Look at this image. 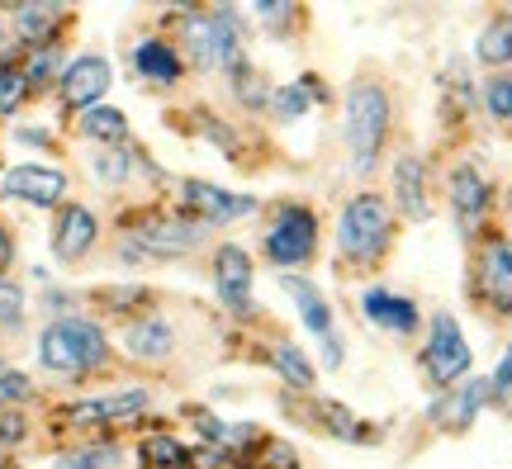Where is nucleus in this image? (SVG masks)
I'll list each match as a JSON object with an SVG mask.
<instances>
[{
    "label": "nucleus",
    "mask_w": 512,
    "mask_h": 469,
    "mask_svg": "<svg viewBox=\"0 0 512 469\" xmlns=\"http://www.w3.org/2000/svg\"><path fill=\"white\" fill-rule=\"evenodd\" d=\"M176 48L185 67L200 76L238 72L247 57V15L238 5H204V10H181L176 15Z\"/></svg>",
    "instance_id": "nucleus-4"
},
{
    "label": "nucleus",
    "mask_w": 512,
    "mask_h": 469,
    "mask_svg": "<svg viewBox=\"0 0 512 469\" xmlns=\"http://www.w3.org/2000/svg\"><path fill=\"white\" fill-rule=\"evenodd\" d=\"M494 403V394H489V375H470L465 384H456V389H446V394L432 398V408H427V422L437 427V432L446 436H460L470 432L479 422V413Z\"/></svg>",
    "instance_id": "nucleus-14"
},
{
    "label": "nucleus",
    "mask_w": 512,
    "mask_h": 469,
    "mask_svg": "<svg viewBox=\"0 0 512 469\" xmlns=\"http://www.w3.org/2000/svg\"><path fill=\"white\" fill-rule=\"evenodd\" d=\"M309 109H313V100L304 95V86H299V81H290V86H275V91H271V109H266V114L285 128V124L309 119Z\"/></svg>",
    "instance_id": "nucleus-34"
},
{
    "label": "nucleus",
    "mask_w": 512,
    "mask_h": 469,
    "mask_svg": "<svg viewBox=\"0 0 512 469\" xmlns=\"http://www.w3.org/2000/svg\"><path fill=\"white\" fill-rule=\"evenodd\" d=\"M67 48L62 43H48V48H29V53H19V72H24V81H29V91H48V86H57L62 81V72H67Z\"/></svg>",
    "instance_id": "nucleus-27"
},
{
    "label": "nucleus",
    "mask_w": 512,
    "mask_h": 469,
    "mask_svg": "<svg viewBox=\"0 0 512 469\" xmlns=\"http://www.w3.org/2000/svg\"><path fill=\"white\" fill-rule=\"evenodd\" d=\"M299 86H304V95L313 100V109H328L332 100H337V91H332V86L318 72H304V76H299Z\"/></svg>",
    "instance_id": "nucleus-41"
},
{
    "label": "nucleus",
    "mask_w": 512,
    "mask_h": 469,
    "mask_svg": "<svg viewBox=\"0 0 512 469\" xmlns=\"http://www.w3.org/2000/svg\"><path fill=\"white\" fill-rule=\"evenodd\" d=\"M290 394H318V365L304 356V346H294L290 337H266L261 351H252Z\"/></svg>",
    "instance_id": "nucleus-20"
},
{
    "label": "nucleus",
    "mask_w": 512,
    "mask_h": 469,
    "mask_svg": "<svg viewBox=\"0 0 512 469\" xmlns=\"http://www.w3.org/2000/svg\"><path fill=\"white\" fill-rule=\"evenodd\" d=\"M100 408H105V422H138L152 408V394L147 389H119V394L100 398Z\"/></svg>",
    "instance_id": "nucleus-36"
},
{
    "label": "nucleus",
    "mask_w": 512,
    "mask_h": 469,
    "mask_svg": "<svg viewBox=\"0 0 512 469\" xmlns=\"http://www.w3.org/2000/svg\"><path fill=\"white\" fill-rule=\"evenodd\" d=\"M356 313H361L370 327H380V332H389V337H399V342L418 337L422 327H427L418 299L403 294V289H389V285H361V294H356Z\"/></svg>",
    "instance_id": "nucleus-12"
},
{
    "label": "nucleus",
    "mask_w": 512,
    "mask_h": 469,
    "mask_svg": "<svg viewBox=\"0 0 512 469\" xmlns=\"http://www.w3.org/2000/svg\"><path fill=\"white\" fill-rule=\"evenodd\" d=\"M280 289L290 294V304H294V313H299V323L309 327V337L328 342L332 332H337V313H332L328 294L313 285L309 275H280Z\"/></svg>",
    "instance_id": "nucleus-22"
},
{
    "label": "nucleus",
    "mask_w": 512,
    "mask_h": 469,
    "mask_svg": "<svg viewBox=\"0 0 512 469\" xmlns=\"http://www.w3.org/2000/svg\"><path fill=\"white\" fill-rule=\"evenodd\" d=\"M24 441V413H0V455Z\"/></svg>",
    "instance_id": "nucleus-42"
},
{
    "label": "nucleus",
    "mask_w": 512,
    "mask_h": 469,
    "mask_svg": "<svg viewBox=\"0 0 512 469\" xmlns=\"http://www.w3.org/2000/svg\"><path fill=\"white\" fill-rule=\"evenodd\" d=\"M252 19L266 29L271 38H299L304 29H309V19L313 10L309 5H294V0H261V5H252Z\"/></svg>",
    "instance_id": "nucleus-26"
},
{
    "label": "nucleus",
    "mask_w": 512,
    "mask_h": 469,
    "mask_svg": "<svg viewBox=\"0 0 512 469\" xmlns=\"http://www.w3.org/2000/svg\"><path fill=\"white\" fill-rule=\"evenodd\" d=\"M128 67H133V76H138L143 86H157V91H176V86L185 81V72H190L181 48L162 34L138 38V43L128 48Z\"/></svg>",
    "instance_id": "nucleus-17"
},
{
    "label": "nucleus",
    "mask_w": 512,
    "mask_h": 469,
    "mask_svg": "<svg viewBox=\"0 0 512 469\" xmlns=\"http://www.w3.org/2000/svg\"><path fill=\"white\" fill-rule=\"evenodd\" d=\"M437 91H441V124L446 128H460L465 119L479 114V86L465 57H446V67L437 76Z\"/></svg>",
    "instance_id": "nucleus-21"
},
{
    "label": "nucleus",
    "mask_w": 512,
    "mask_h": 469,
    "mask_svg": "<svg viewBox=\"0 0 512 469\" xmlns=\"http://www.w3.org/2000/svg\"><path fill=\"white\" fill-rule=\"evenodd\" d=\"M0 370H5V356H0Z\"/></svg>",
    "instance_id": "nucleus-44"
},
{
    "label": "nucleus",
    "mask_w": 512,
    "mask_h": 469,
    "mask_svg": "<svg viewBox=\"0 0 512 469\" xmlns=\"http://www.w3.org/2000/svg\"><path fill=\"white\" fill-rule=\"evenodd\" d=\"M110 81H114L110 57L81 53V57L67 62V72H62V81H57V100H62L67 114H81V109H91V105H105Z\"/></svg>",
    "instance_id": "nucleus-16"
},
{
    "label": "nucleus",
    "mask_w": 512,
    "mask_h": 469,
    "mask_svg": "<svg viewBox=\"0 0 512 469\" xmlns=\"http://www.w3.org/2000/svg\"><path fill=\"white\" fill-rule=\"evenodd\" d=\"M389 204H394V214L403 223H432V214H437L427 157L413 152V147H399L389 157Z\"/></svg>",
    "instance_id": "nucleus-11"
},
{
    "label": "nucleus",
    "mask_w": 512,
    "mask_h": 469,
    "mask_svg": "<svg viewBox=\"0 0 512 469\" xmlns=\"http://www.w3.org/2000/svg\"><path fill=\"white\" fill-rule=\"evenodd\" d=\"M91 171L100 185H128L133 181V171H138V162H133V143L128 147H100L91 157Z\"/></svg>",
    "instance_id": "nucleus-33"
},
{
    "label": "nucleus",
    "mask_w": 512,
    "mask_h": 469,
    "mask_svg": "<svg viewBox=\"0 0 512 469\" xmlns=\"http://www.w3.org/2000/svg\"><path fill=\"white\" fill-rule=\"evenodd\" d=\"M209 228L195 223L181 209H133L119 218L114 233V261L119 266H162V261H181L209 247Z\"/></svg>",
    "instance_id": "nucleus-3"
},
{
    "label": "nucleus",
    "mask_w": 512,
    "mask_h": 469,
    "mask_svg": "<svg viewBox=\"0 0 512 469\" xmlns=\"http://www.w3.org/2000/svg\"><path fill=\"white\" fill-rule=\"evenodd\" d=\"M313 408H318V417H313V432L332 436V441H347V446L375 441V427H370V422H361V413H351L342 398H318Z\"/></svg>",
    "instance_id": "nucleus-23"
},
{
    "label": "nucleus",
    "mask_w": 512,
    "mask_h": 469,
    "mask_svg": "<svg viewBox=\"0 0 512 469\" xmlns=\"http://www.w3.org/2000/svg\"><path fill=\"white\" fill-rule=\"evenodd\" d=\"M228 81V91H233V100H238V109H247V114H266L271 109V91H275V81L256 62H242L238 72H228L223 76Z\"/></svg>",
    "instance_id": "nucleus-28"
},
{
    "label": "nucleus",
    "mask_w": 512,
    "mask_h": 469,
    "mask_svg": "<svg viewBox=\"0 0 512 469\" xmlns=\"http://www.w3.org/2000/svg\"><path fill=\"white\" fill-rule=\"evenodd\" d=\"M176 209L214 233V228H233V223H242V218H252L256 209H261V199L238 195V190H228V185L190 176V181H176Z\"/></svg>",
    "instance_id": "nucleus-10"
},
{
    "label": "nucleus",
    "mask_w": 512,
    "mask_h": 469,
    "mask_svg": "<svg viewBox=\"0 0 512 469\" xmlns=\"http://www.w3.org/2000/svg\"><path fill=\"white\" fill-rule=\"evenodd\" d=\"M138 460L143 469H190V446L176 436H147L138 446Z\"/></svg>",
    "instance_id": "nucleus-32"
},
{
    "label": "nucleus",
    "mask_w": 512,
    "mask_h": 469,
    "mask_svg": "<svg viewBox=\"0 0 512 469\" xmlns=\"http://www.w3.org/2000/svg\"><path fill=\"white\" fill-rule=\"evenodd\" d=\"M494 204L498 190L479 162H456L446 171V209L456 218V233L465 247H475L479 237L494 228Z\"/></svg>",
    "instance_id": "nucleus-8"
},
{
    "label": "nucleus",
    "mask_w": 512,
    "mask_h": 469,
    "mask_svg": "<svg viewBox=\"0 0 512 469\" xmlns=\"http://www.w3.org/2000/svg\"><path fill=\"white\" fill-rule=\"evenodd\" d=\"M489 394H494V403L512 408V342L503 346V356H498V365H494V375H489Z\"/></svg>",
    "instance_id": "nucleus-40"
},
{
    "label": "nucleus",
    "mask_w": 512,
    "mask_h": 469,
    "mask_svg": "<svg viewBox=\"0 0 512 469\" xmlns=\"http://www.w3.org/2000/svg\"><path fill=\"white\" fill-rule=\"evenodd\" d=\"M95 247H100V218H95V209L67 199V204L57 209V218H53V256H57V266H81Z\"/></svg>",
    "instance_id": "nucleus-18"
},
{
    "label": "nucleus",
    "mask_w": 512,
    "mask_h": 469,
    "mask_svg": "<svg viewBox=\"0 0 512 469\" xmlns=\"http://www.w3.org/2000/svg\"><path fill=\"white\" fill-rule=\"evenodd\" d=\"M418 370L427 375V384H432L437 394H446V389H456V384H465V379L475 375V351H470V342H465V332H460L451 308H437V313L427 318Z\"/></svg>",
    "instance_id": "nucleus-7"
},
{
    "label": "nucleus",
    "mask_w": 512,
    "mask_h": 469,
    "mask_svg": "<svg viewBox=\"0 0 512 469\" xmlns=\"http://www.w3.org/2000/svg\"><path fill=\"white\" fill-rule=\"evenodd\" d=\"M114 460H119V451H114L110 441H105V446H81V451L57 455L53 469H110Z\"/></svg>",
    "instance_id": "nucleus-38"
},
{
    "label": "nucleus",
    "mask_w": 512,
    "mask_h": 469,
    "mask_svg": "<svg viewBox=\"0 0 512 469\" xmlns=\"http://www.w3.org/2000/svg\"><path fill=\"white\" fill-rule=\"evenodd\" d=\"M119 346H124L128 361L138 365H166L176 351H181V327L171 323L166 313H143V318H133V323H124V332H119Z\"/></svg>",
    "instance_id": "nucleus-15"
},
{
    "label": "nucleus",
    "mask_w": 512,
    "mask_h": 469,
    "mask_svg": "<svg viewBox=\"0 0 512 469\" xmlns=\"http://www.w3.org/2000/svg\"><path fill=\"white\" fill-rule=\"evenodd\" d=\"M34 398V379L15 370V365H5L0 370V408H19V403H29Z\"/></svg>",
    "instance_id": "nucleus-39"
},
{
    "label": "nucleus",
    "mask_w": 512,
    "mask_h": 469,
    "mask_svg": "<svg viewBox=\"0 0 512 469\" xmlns=\"http://www.w3.org/2000/svg\"><path fill=\"white\" fill-rule=\"evenodd\" d=\"M470 57H475L479 67H489V72H508L512 67V5L498 10V15L479 29Z\"/></svg>",
    "instance_id": "nucleus-24"
},
{
    "label": "nucleus",
    "mask_w": 512,
    "mask_h": 469,
    "mask_svg": "<svg viewBox=\"0 0 512 469\" xmlns=\"http://www.w3.org/2000/svg\"><path fill=\"white\" fill-rule=\"evenodd\" d=\"M394 124H399L394 86L380 72L361 67L342 91V147H347V166L356 181H370L384 166L389 143H394Z\"/></svg>",
    "instance_id": "nucleus-2"
},
{
    "label": "nucleus",
    "mask_w": 512,
    "mask_h": 469,
    "mask_svg": "<svg viewBox=\"0 0 512 469\" xmlns=\"http://www.w3.org/2000/svg\"><path fill=\"white\" fill-rule=\"evenodd\" d=\"M72 5H10V34H15V48L29 53V48H48V43H62V29L72 24Z\"/></svg>",
    "instance_id": "nucleus-19"
},
{
    "label": "nucleus",
    "mask_w": 512,
    "mask_h": 469,
    "mask_svg": "<svg viewBox=\"0 0 512 469\" xmlns=\"http://www.w3.org/2000/svg\"><path fill=\"white\" fill-rule=\"evenodd\" d=\"M76 133H81V138H91V143H100V147H128L133 143V138H128L124 109H114V105L81 109V114H76Z\"/></svg>",
    "instance_id": "nucleus-25"
},
{
    "label": "nucleus",
    "mask_w": 512,
    "mask_h": 469,
    "mask_svg": "<svg viewBox=\"0 0 512 469\" xmlns=\"http://www.w3.org/2000/svg\"><path fill=\"white\" fill-rule=\"evenodd\" d=\"M114 342L110 332L86 318V313H72V318H48V327L38 332V365L48 375L67 379V384H81L91 375H110L114 370Z\"/></svg>",
    "instance_id": "nucleus-5"
},
{
    "label": "nucleus",
    "mask_w": 512,
    "mask_h": 469,
    "mask_svg": "<svg viewBox=\"0 0 512 469\" xmlns=\"http://www.w3.org/2000/svg\"><path fill=\"white\" fill-rule=\"evenodd\" d=\"M67 190H72L67 171L43 166V162L10 166V171L0 176V195L19 199V204H29V209H62V204H67Z\"/></svg>",
    "instance_id": "nucleus-13"
},
{
    "label": "nucleus",
    "mask_w": 512,
    "mask_h": 469,
    "mask_svg": "<svg viewBox=\"0 0 512 469\" xmlns=\"http://www.w3.org/2000/svg\"><path fill=\"white\" fill-rule=\"evenodd\" d=\"M152 289L143 285H105V289H95L91 294V304L95 308H105V313H119L124 323H133V318H143V313H152Z\"/></svg>",
    "instance_id": "nucleus-29"
},
{
    "label": "nucleus",
    "mask_w": 512,
    "mask_h": 469,
    "mask_svg": "<svg viewBox=\"0 0 512 469\" xmlns=\"http://www.w3.org/2000/svg\"><path fill=\"white\" fill-rule=\"evenodd\" d=\"M332 247H337V275L342 280H366L389 266V256L399 247V214L384 190H351L337 209V228H332Z\"/></svg>",
    "instance_id": "nucleus-1"
},
{
    "label": "nucleus",
    "mask_w": 512,
    "mask_h": 469,
    "mask_svg": "<svg viewBox=\"0 0 512 469\" xmlns=\"http://www.w3.org/2000/svg\"><path fill=\"white\" fill-rule=\"evenodd\" d=\"M323 256V214L318 204L299 195H280L266 214L261 233V261L280 275H304Z\"/></svg>",
    "instance_id": "nucleus-6"
},
{
    "label": "nucleus",
    "mask_w": 512,
    "mask_h": 469,
    "mask_svg": "<svg viewBox=\"0 0 512 469\" xmlns=\"http://www.w3.org/2000/svg\"><path fill=\"white\" fill-rule=\"evenodd\" d=\"M479 109L498 128H512V72H489L479 86Z\"/></svg>",
    "instance_id": "nucleus-30"
},
{
    "label": "nucleus",
    "mask_w": 512,
    "mask_h": 469,
    "mask_svg": "<svg viewBox=\"0 0 512 469\" xmlns=\"http://www.w3.org/2000/svg\"><path fill=\"white\" fill-rule=\"evenodd\" d=\"M190 109H195V133H200L204 143H214L223 157H228V162H242V138H238V128L223 124V119H219V114H214L209 105H190Z\"/></svg>",
    "instance_id": "nucleus-31"
},
{
    "label": "nucleus",
    "mask_w": 512,
    "mask_h": 469,
    "mask_svg": "<svg viewBox=\"0 0 512 469\" xmlns=\"http://www.w3.org/2000/svg\"><path fill=\"white\" fill-rule=\"evenodd\" d=\"M209 271H214V294H219V308L233 318V323H256L261 308H256V266L252 252L242 242H219L214 256H209Z\"/></svg>",
    "instance_id": "nucleus-9"
},
{
    "label": "nucleus",
    "mask_w": 512,
    "mask_h": 469,
    "mask_svg": "<svg viewBox=\"0 0 512 469\" xmlns=\"http://www.w3.org/2000/svg\"><path fill=\"white\" fill-rule=\"evenodd\" d=\"M29 95L34 91H29V81H24V72H19V57H0V119L19 114Z\"/></svg>",
    "instance_id": "nucleus-35"
},
{
    "label": "nucleus",
    "mask_w": 512,
    "mask_h": 469,
    "mask_svg": "<svg viewBox=\"0 0 512 469\" xmlns=\"http://www.w3.org/2000/svg\"><path fill=\"white\" fill-rule=\"evenodd\" d=\"M29 318V294L10 280V275H0V327L5 332H19Z\"/></svg>",
    "instance_id": "nucleus-37"
},
{
    "label": "nucleus",
    "mask_w": 512,
    "mask_h": 469,
    "mask_svg": "<svg viewBox=\"0 0 512 469\" xmlns=\"http://www.w3.org/2000/svg\"><path fill=\"white\" fill-rule=\"evenodd\" d=\"M15 256H19V247H15V233H10V223L0 218V275L15 266Z\"/></svg>",
    "instance_id": "nucleus-43"
}]
</instances>
